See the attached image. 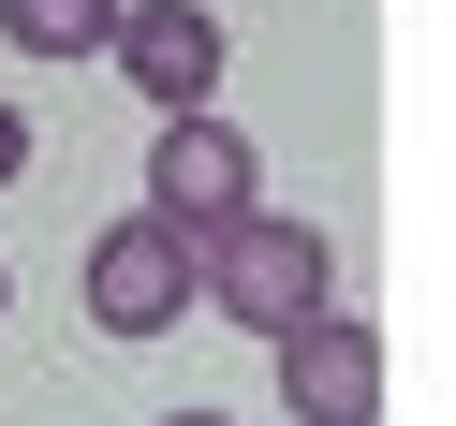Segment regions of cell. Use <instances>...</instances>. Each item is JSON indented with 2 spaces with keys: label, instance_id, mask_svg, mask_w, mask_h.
<instances>
[{
  "label": "cell",
  "instance_id": "cell-6",
  "mask_svg": "<svg viewBox=\"0 0 456 426\" xmlns=\"http://www.w3.org/2000/svg\"><path fill=\"white\" fill-rule=\"evenodd\" d=\"M103 30H118V0H0L15 60H103Z\"/></svg>",
  "mask_w": 456,
  "mask_h": 426
},
{
  "label": "cell",
  "instance_id": "cell-3",
  "mask_svg": "<svg viewBox=\"0 0 456 426\" xmlns=\"http://www.w3.org/2000/svg\"><path fill=\"white\" fill-rule=\"evenodd\" d=\"M265 353H280V412L295 426H383V324H354L338 294L309 324H280Z\"/></svg>",
  "mask_w": 456,
  "mask_h": 426
},
{
  "label": "cell",
  "instance_id": "cell-1",
  "mask_svg": "<svg viewBox=\"0 0 456 426\" xmlns=\"http://www.w3.org/2000/svg\"><path fill=\"white\" fill-rule=\"evenodd\" d=\"M324 294H338V236L295 221V206H265V191H250L221 236H191V309H221V324H250V338L309 324Z\"/></svg>",
  "mask_w": 456,
  "mask_h": 426
},
{
  "label": "cell",
  "instance_id": "cell-4",
  "mask_svg": "<svg viewBox=\"0 0 456 426\" xmlns=\"http://www.w3.org/2000/svg\"><path fill=\"white\" fill-rule=\"evenodd\" d=\"M177 309H191V236L162 206L103 221V236H89V324L103 338H177Z\"/></svg>",
  "mask_w": 456,
  "mask_h": 426
},
{
  "label": "cell",
  "instance_id": "cell-2",
  "mask_svg": "<svg viewBox=\"0 0 456 426\" xmlns=\"http://www.w3.org/2000/svg\"><path fill=\"white\" fill-rule=\"evenodd\" d=\"M103 60H118V89L148 103V118H191V103H221V15L207 0H118V30H103Z\"/></svg>",
  "mask_w": 456,
  "mask_h": 426
},
{
  "label": "cell",
  "instance_id": "cell-9",
  "mask_svg": "<svg viewBox=\"0 0 456 426\" xmlns=\"http://www.w3.org/2000/svg\"><path fill=\"white\" fill-rule=\"evenodd\" d=\"M0 309H15V279H0Z\"/></svg>",
  "mask_w": 456,
  "mask_h": 426
},
{
  "label": "cell",
  "instance_id": "cell-5",
  "mask_svg": "<svg viewBox=\"0 0 456 426\" xmlns=\"http://www.w3.org/2000/svg\"><path fill=\"white\" fill-rule=\"evenodd\" d=\"M250 191H265V162H250V133L221 118V103H191V118L148 133V206L177 221V236H221Z\"/></svg>",
  "mask_w": 456,
  "mask_h": 426
},
{
  "label": "cell",
  "instance_id": "cell-7",
  "mask_svg": "<svg viewBox=\"0 0 456 426\" xmlns=\"http://www.w3.org/2000/svg\"><path fill=\"white\" fill-rule=\"evenodd\" d=\"M30 177V118H15V103H0V191Z\"/></svg>",
  "mask_w": 456,
  "mask_h": 426
},
{
  "label": "cell",
  "instance_id": "cell-8",
  "mask_svg": "<svg viewBox=\"0 0 456 426\" xmlns=\"http://www.w3.org/2000/svg\"><path fill=\"white\" fill-rule=\"evenodd\" d=\"M162 426H236V412H162Z\"/></svg>",
  "mask_w": 456,
  "mask_h": 426
}]
</instances>
